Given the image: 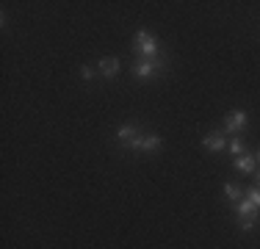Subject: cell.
<instances>
[{
  "label": "cell",
  "mask_w": 260,
  "mask_h": 249,
  "mask_svg": "<svg viewBox=\"0 0 260 249\" xmlns=\"http://www.w3.org/2000/svg\"><path fill=\"white\" fill-rule=\"evenodd\" d=\"M255 164H257V158H252V155H238V158L233 161V166L238 172H244V174H249V172H255Z\"/></svg>",
  "instance_id": "obj_7"
},
{
  "label": "cell",
  "mask_w": 260,
  "mask_h": 249,
  "mask_svg": "<svg viewBox=\"0 0 260 249\" xmlns=\"http://www.w3.org/2000/svg\"><path fill=\"white\" fill-rule=\"evenodd\" d=\"M158 70H155V64H152V58H141V61H136L133 64V75L136 78H152V75H155Z\"/></svg>",
  "instance_id": "obj_4"
},
{
  "label": "cell",
  "mask_w": 260,
  "mask_h": 249,
  "mask_svg": "<svg viewBox=\"0 0 260 249\" xmlns=\"http://www.w3.org/2000/svg\"><path fill=\"white\" fill-rule=\"evenodd\" d=\"M246 199H249L252 205H255V208L260 210V189L255 185V189H249V194H246Z\"/></svg>",
  "instance_id": "obj_13"
},
{
  "label": "cell",
  "mask_w": 260,
  "mask_h": 249,
  "mask_svg": "<svg viewBox=\"0 0 260 249\" xmlns=\"http://www.w3.org/2000/svg\"><path fill=\"white\" fill-rule=\"evenodd\" d=\"M257 161H260V155H257Z\"/></svg>",
  "instance_id": "obj_16"
},
{
  "label": "cell",
  "mask_w": 260,
  "mask_h": 249,
  "mask_svg": "<svg viewBox=\"0 0 260 249\" xmlns=\"http://www.w3.org/2000/svg\"><path fill=\"white\" fill-rule=\"evenodd\" d=\"M133 50L139 55H144V58H152V55H158V39L152 34H147V30H139L133 36Z\"/></svg>",
  "instance_id": "obj_1"
},
{
  "label": "cell",
  "mask_w": 260,
  "mask_h": 249,
  "mask_svg": "<svg viewBox=\"0 0 260 249\" xmlns=\"http://www.w3.org/2000/svg\"><path fill=\"white\" fill-rule=\"evenodd\" d=\"M80 75H83V78H86V80H89V78H91V75H94V70H91V67H83V70H80Z\"/></svg>",
  "instance_id": "obj_14"
},
{
  "label": "cell",
  "mask_w": 260,
  "mask_h": 249,
  "mask_svg": "<svg viewBox=\"0 0 260 249\" xmlns=\"http://www.w3.org/2000/svg\"><path fill=\"white\" fill-rule=\"evenodd\" d=\"M160 147V136L155 133H139V139L133 141V147L130 149H141V152H152V149Z\"/></svg>",
  "instance_id": "obj_3"
},
{
  "label": "cell",
  "mask_w": 260,
  "mask_h": 249,
  "mask_svg": "<svg viewBox=\"0 0 260 249\" xmlns=\"http://www.w3.org/2000/svg\"><path fill=\"white\" fill-rule=\"evenodd\" d=\"M244 124H246V114H244V111H230V114L224 116V130H227V133H233V136H238L241 130H244Z\"/></svg>",
  "instance_id": "obj_2"
},
{
  "label": "cell",
  "mask_w": 260,
  "mask_h": 249,
  "mask_svg": "<svg viewBox=\"0 0 260 249\" xmlns=\"http://www.w3.org/2000/svg\"><path fill=\"white\" fill-rule=\"evenodd\" d=\"M255 185H257V189H260V172L255 174Z\"/></svg>",
  "instance_id": "obj_15"
},
{
  "label": "cell",
  "mask_w": 260,
  "mask_h": 249,
  "mask_svg": "<svg viewBox=\"0 0 260 249\" xmlns=\"http://www.w3.org/2000/svg\"><path fill=\"white\" fill-rule=\"evenodd\" d=\"M224 144H227V141H224V136H221V133H205V136H202V147L210 149V152H219Z\"/></svg>",
  "instance_id": "obj_5"
},
{
  "label": "cell",
  "mask_w": 260,
  "mask_h": 249,
  "mask_svg": "<svg viewBox=\"0 0 260 249\" xmlns=\"http://www.w3.org/2000/svg\"><path fill=\"white\" fill-rule=\"evenodd\" d=\"M97 70H100V72L105 75V78H114V75L119 72V61H116V58H100Z\"/></svg>",
  "instance_id": "obj_8"
},
{
  "label": "cell",
  "mask_w": 260,
  "mask_h": 249,
  "mask_svg": "<svg viewBox=\"0 0 260 249\" xmlns=\"http://www.w3.org/2000/svg\"><path fill=\"white\" fill-rule=\"evenodd\" d=\"M235 219H238V227L241 230H255L257 213H235Z\"/></svg>",
  "instance_id": "obj_9"
},
{
  "label": "cell",
  "mask_w": 260,
  "mask_h": 249,
  "mask_svg": "<svg viewBox=\"0 0 260 249\" xmlns=\"http://www.w3.org/2000/svg\"><path fill=\"white\" fill-rule=\"evenodd\" d=\"M116 139H119V144H122V147H133V141L139 139V130H136L133 124H125V128H119Z\"/></svg>",
  "instance_id": "obj_6"
},
{
  "label": "cell",
  "mask_w": 260,
  "mask_h": 249,
  "mask_svg": "<svg viewBox=\"0 0 260 249\" xmlns=\"http://www.w3.org/2000/svg\"><path fill=\"white\" fill-rule=\"evenodd\" d=\"M235 213H260L255 205L249 202V199H244V202H238V208H235Z\"/></svg>",
  "instance_id": "obj_11"
},
{
  "label": "cell",
  "mask_w": 260,
  "mask_h": 249,
  "mask_svg": "<svg viewBox=\"0 0 260 249\" xmlns=\"http://www.w3.org/2000/svg\"><path fill=\"white\" fill-rule=\"evenodd\" d=\"M230 152L235 155V158H238V155H244V141H241L238 136H235V139H230Z\"/></svg>",
  "instance_id": "obj_12"
},
{
  "label": "cell",
  "mask_w": 260,
  "mask_h": 249,
  "mask_svg": "<svg viewBox=\"0 0 260 249\" xmlns=\"http://www.w3.org/2000/svg\"><path fill=\"white\" fill-rule=\"evenodd\" d=\"M224 194H227V199L238 202V199H241V189H238L235 183H224Z\"/></svg>",
  "instance_id": "obj_10"
}]
</instances>
